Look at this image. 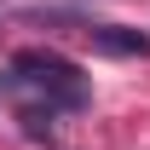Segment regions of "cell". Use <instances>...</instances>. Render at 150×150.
<instances>
[{
  "mask_svg": "<svg viewBox=\"0 0 150 150\" xmlns=\"http://www.w3.org/2000/svg\"><path fill=\"white\" fill-rule=\"evenodd\" d=\"M6 81H29L35 93H46V110H52V104H64V110L87 104V81H81V69H75L64 52H46V46L18 52V64H12Z\"/></svg>",
  "mask_w": 150,
  "mask_h": 150,
  "instance_id": "obj_1",
  "label": "cell"
},
{
  "mask_svg": "<svg viewBox=\"0 0 150 150\" xmlns=\"http://www.w3.org/2000/svg\"><path fill=\"white\" fill-rule=\"evenodd\" d=\"M98 52H115V58H150V35L139 29H121V23H93L87 29Z\"/></svg>",
  "mask_w": 150,
  "mask_h": 150,
  "instance_id": "obj_2",
  "label": "cell"
}]
</instances>
